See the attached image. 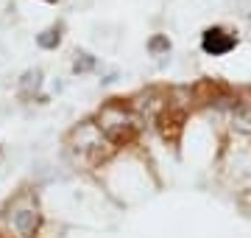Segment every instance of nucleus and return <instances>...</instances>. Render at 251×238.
Instances as JSON below:
<instances>
[{"label":"nucleus","mask_w":251,"mask_h":238,"mask_svg":"<svg viewBox=\"0 0 251 238\" xmlns=\"http://www.w3.org/2000/svg\"><path fill=\"white\" fill-rule=\"evenodd\" d=\"M14 230L20 233V238H34L36 230H39V213L36 210H17L14 213V219H11Z\"/></svg>","instance_id":"nucleus-4"},{"label":"nucleus","mask_w":251,"mask_h":238,"mask_svg":"<svg viewBox=\"0 0 251 238\" xmlns=\"http://www.w3.org/2000/svg\"><path fill=\"white\" fill-rule=\"evenodd\" d=\"M234 45H237V37L229 34V31L221 28V26L206 28L204 37H201V48H204V54H209V56H224V54H229Z\"/></svg>","instance_id":"nucleus-2"},{"label":"nucleus","mask_w":251,"mask_h":238,"mask_svg":"<svg viewBox=\"0 0 251 238\" xmlns=\"http://www.w3.org/2000/svg\"><path fill=\"white\" fill-rule=\"evenodd\" d=\"M92 67H95V56H90V54H81L78 59L73 62V70H75V73H87Z\"/></svg>","instance_id":"nucleus-9"},{"label":"nucleus","mask_w":251,"mask_h":238,"mask_svg":"<svg viewBox=\"0 0 251 238\" xmlns=\"http://www.w3.org/2000/svg\"><path fill=\"white\" fill-rule=\"evenodd\" d=\"M249 20H251V14H249Z\"/></svg>","instance_id":"nucleus-12"},{"label":"nucleus","mask_w":251,"mask_h":238,"mask_svg":"<svg viewBox=\"0 0 251 238\" xmlns=\"http://www.w3.org/2000/svg\"><path fill=\"white\" fill-rule=\"evenodd\" d=\"M73 140H75V154H84V151H92V157H100L103 154V138H100V129L95 126V123H84L81 129H75V135H73Z\"/></svg>","instance_id":"nucleus-3"},{"label":"nucleus","mask_w":251,"mask_h":238,"mask_svg":"<svg viewBox=\"0 0 251 238\" xmlns=\"http://www.w3.org/2000/svg\"><path fill=\"white\" fill-rule=\"evenodd\" d=\"M39 87H42V70H36V67L34 70H25L23 79H20V92L23 95H34Z\"/></svg>","instance_id":"nucleus-6"},{"label":"nucleus","mask_w":251,"mask_h":238,"mask_svg":"<svg viewBox=\"0 0 251 238\" xmlns=\"http://www.w3.org/2000/svg\"><path fill=\"white\" fill-rule=\"evenodd\" d=\"M148 48H151V54H162V51H171V39H168V37H153L151 42H148Z\"/></svg>","instance_id":"nucleus-10"},{"label":"nucleus","mask_w":251,"mask_h":238,"mask_svg":"<svg viewBox=\"0 0 251 238\" xmlns=\"http://www.w3.org/2000/svg\"><path fill=\"white\" fill-rule=\"evenodd\" d=\"M140 118L131 110H126L123 104H106L98 115V129L103 132V138L112 143H126L134 138Z\"/></svg>","instance_id":"nucleus-1"},{"label":"nucleus","mask_w":251,"mask_h":238,"mask_svg":"<svg viewBox=\"0 0 251 238\" xmlns=\"http://www.w3.org/2000/svg\"><path fill=\"white\" fill-rule=\"evenodd\" d=\"M45 3H56V0H45Z\"/></svg>","instance_id":"nucleus-11"},{"label":"nucleus","mask_w":251,"mask_h":238,"mask_svg":"<svg viewBox=\"0 0 251 238\" xmlns=\"http://www.w3.org/2000/svg\"><path fill=\"white\" fill-rule=\"evenodd\" d=\"M232 126L237 132H251V101H237L232 107Z\"/></svg>","instance_id":"nucleus-5"},{"label":"nucleus","mask_w":251,"mask_h":238,"mask_svg":"<svg viewBox=\"0 0 251 238\" xmlns=\"http://www.w3.org/2000/svg\"><path fill=\"white\" fill-rule=\"evenodd\" d=\"M159 107H162V101H159V92L156 90H148L137 98V110L143 112V115H151V112H156Z\"/></svg>","instance_id":"nucleus-7"},{"label":"nucleus","mask_w":251,"mask_h":238,"mask_svg":"<svg viewBox=\"0 0 251 238\" xmlns=\"http://www.w3.org/2000/svg\"><path fill=\"white\" fill-rule=\"evenodd\" d=\"M36 42H39V48H45V51H53V48L62 42V37H59L56 28H48V31H42V34L36 37Z\"/></svg>","instance_id":"nucleus-8"}]
</instances>
